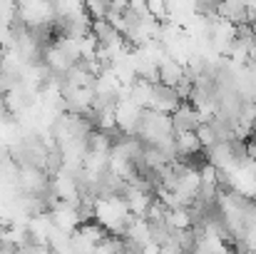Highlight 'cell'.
<instances>
[{
    "instance_id": "cell-4",
    "label": "cell",
    "mask_w": 256,
    "mask_h": 254,
    "mask_svg": "<svg viewBox=\"0 0 256 254\" xmlns=\"http://www.w3.org/2000/svg\"><path fill=\"white\" fill-rule=\"evenodd\" d=\"M182 107V97L176 95V90L164 87V85H154L152 90V102H150V110L154 112H162V115H174L176 110Z\"/></svg>"
},
{
    "instance_id": "cell-12",
    "label": "cell",
    "mask_w": 256,
    "mask_h": 254,
    "mask_svg": "<svg viewBox=\"0 0 256 254\" xmlns=\"http://www.w3.org/2000/svg\"><path fill=\"white\" fill-rule=\"evenodd\" d=\"M164 222L170 224L174 232H186V229H192L194 217H192V212H189V209L179 207V209H167V219H164Z\"/></svg>"
},
{
    "instance_id": "cell-8",
    "label": "cell",
    "mask_w": 256,
    "mask_h": 254,
    "mask_svg": "<svg viewBox=\"0 0 256 254\" xmlns=\"http://www.w3.org/2000/svg\"><path fill=\"white\" fill-rule=\"evenodd\" d=\"M184 80H186V68H184V65H179L176 60L167 58V60L160 65V85L176 90Z\"/></svg>"
},
{
    "instance_id": "cell-14",
    "label": "cell",
    "mask_w": 256,
    "mask_h": 254,
    "mask_svg": "<svg viewBox=\"0 0 256 254\" xmlns=\"http://www.w3.org/2000/svg\"><path fill=\"white\" fill-rule=\"evenodd\" d=\"M18 23V3H0V28H12Z\"/></svg>"
},
{
    "instance_id": "cell-13",
    "label": "cell",
    "mask_w": 256,
    "mask_h": 254,
    "mask_svg": "<svg viewBox=\"0 0 256 254\" xmlns=\"http://www.w3.org/2000/svg\"><path fill=\"white\" fill-rule=\"evenodd\" d=\"M196 137H199V142H202L204 150H212L214 145H219V137H216V132H214V127L209 122H202L196 127Z\"/></svg>"
},
{
    "instance_id": "cell-5",
    "label": "cell",
    "mask_w": 256,
    "mask_h": 254,
    "mask_svg": "<svg viewBox=\"0 0 256 254\" xmlns=\"http://www.w3.org/2000/svg\"><path fill=\"white\" fill-rule=\"evenodd\" d=\"M202 115L194 110L192 102H182V107L172 115V125H174V132H196V127L202 125Z\"/></svg>"
},
{
    "instance_id": "cell-2",
    "label": "cell",
    "mask_w": 256,
    "mask_h": 254,
    "mask_svg": "<svg viewBox=\"0 0 256 254\" xmlns=\"http://www.w3.org/2000/svg\"><path fill=\"white\" fill-rule=\"evenodd\" d=\"M142 107H137L130 97H120L114 105V117H117V130H122L124 135H137L140 130V120H142Z\"/></svg>"
},
{
    "instance_id": "cell-15",
    "label": "cell",
    "mask_w": 256,
    "mask_h": 254,
    "mask_svg": "<svg viewBox=\"0 0 256 254\" xmlns=\"http://www.w3.org/2000/svg\"><path fill=\"white\" fill-rule=\"evenodd\" d=\"M0 50H2V43H0Z\"/></svg>"
},
{
    "instance_id": "cell-11",
    "label": "cell",
    "mask_w": 256,
    "mask_h": 254,
    "mask_svg": "<svg viewBox=\"0 0 256 254\" xmlns=\"http://www.w3.org/2000/svg\"><path fill=\"white\" fill-rule=\"evenodd\" d=\"M62 80H65V85H70V87H94V83H97V78L92 73H87V68L82 63H78Z\"/></svg>"
},
{
    "instance_id": "cell-16",
    "label": "cell",
    "mask_w": 256,
    "mask_h": 254,
    "mask_svg": "<svg viewBox=\"0 0 256 254\" xmlns=\"http://www.w3.org/2000/svg\"><path fill=\"white\" fill-rule=\"evenodd\" d=\"M254 142H256V140H254Z\"/></svg>"
},
{
    "instance_id": "cell-10",
    "label": "cell",
    "mask_w": 256,
    "mask_h": 254,
    "mask_svg": "<svg viewBox=\"0 0 256 254\" xmlns=\"http://www.w3.org/2000/svg\"><path fill=\"white\" fill-rule=\"evenodd\" d=\"M174 145H176V155L179 157H192V155L202 152V142H199L196 132H179L174 137Z\"/></svg>"
},
{
    "instance_id": "cell-6",
    "label": "cell",
    "mask_w": 256,
    "mask_h": 254,
    "mask_svg": "<svg viewBox=\"0 0 256 254\" xmlns=\"http://www.w3.org/2000/svg\"><path fill=\"white\" fill-rule=\"evenodd\" d=\"M124 242H130V244H134L137 249H144V247H150L152 244V224L147 222V219H140V217H134L130 224H127V229H124V237H122Z\"/></svg>"
},
{
    "instance_id": "cell-7",
    "label": "cell",
    "mask_w": 256,
    "mask_h": 254,
    "mask_svg": "<svg viewBox=\"0 0 256 254\" xmlns=\"http://www.w3.org/2000/svg\"><path fill=\"white\" fill-rule=\"evenodd\" d=\"M124 199H127V207H130V212H132V217H140V219H144L147 217V209L152 207V197H150V192L147 189H140V187H127L124 189Z\"/></svg>"
},
{
    "instance_id": "cell-1",
    "label": "cell",
    "mask_w": 256,
    "mask_h": 254,
    "mask_svg": "<svg viewBox=\"0 0 256 254\" xmlns=\"http://www.w3.org/2000/svg\"><path fill=\"white\" fill-rule=\"evenodd\" d=\"M55 5L52 3H38V0H25L18 5V23L25 25L28 30H40L48 28L50 23H55Z\"/></svg>"
},
{
    "instance_id": "cell-3",
    "label": "cell",
    "mask_w": 256,
    "mask_h": 254,
    "mask_svg": "<svg viewBox=\"0 0 256 254\" xmlns=\"http://www.w3.org/2000/svg\"><path fill=\"white\" fill-rule=\"evenodd\" d=\"M50 219H52L55 229H60V232H65V234H75V232L85 224L80 209L72 207V204H65V202H60L55 209H50Z\"/></svg>"
},
{
    "instance_id": "cell-9",
    "label": "cell",
    "mask_w": 256,
    "mask_h": 254,
    "mask_svg": "<svg viewBox=\"0 0 256 254\" xmlns=\"http://www.w3.org/2000/svg\"><path fill=\"white\" fill-rule=\"evenodd\" d=\"M219 18L229 20L232 25H249V13L246 3H219Z\"/></svg>"
}]
</instances>
